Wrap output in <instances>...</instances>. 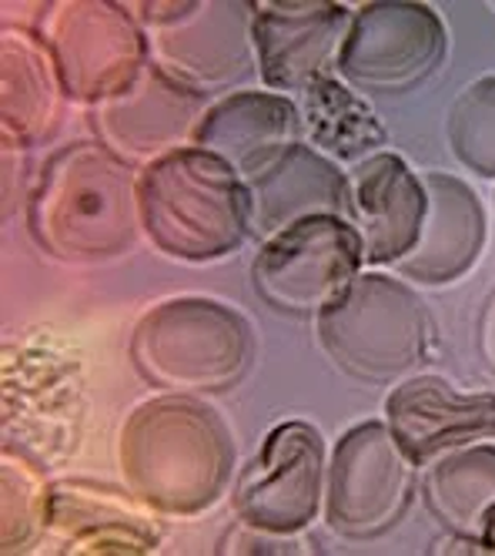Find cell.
<instances>
[{
	"label": "cell",
	"instance_id": "6da1fadb",
	"mask_svg": "<svg viewBox=\"0 0 495 556\" xmlns=\"http://www.w3.org/2000/svg\"><path fill=\"white\" fill-rule=\"evenodd\" d=\"M138 225V175L104 141H74L40 168L30 191V231L51 255L64 262L124 255Z\"/></svg>",
	"mask_w": 495,
	"mask_h": 556
},
{
	"label": "cell",
	"instance_id": "7a4b0ae2",
	"mask_svg": "<svg viewBox=\"0 0 495 556\" xmlns=\"http://www.w3.org/2000/svg\"><path fill=\"white\" fill-rule=\"evenodd\" d=\"M117 459L141 503L164 516L208 509L231 472V435L225 422L191 400H151L120 429Z\"/></svg>",
	"mask_w": 495,
	"mask_h": 556
},
{
	"label": "cell",
	"instance_id": "3957f363",
	"mask_svg": "<svg viewBox=\"0 0 495 556\" xmlns=\"http://www.w3.org/2000/svg\"><path fill=\"white\" fill-rule=\"evenodd\" d=\"M141 228L172 258L212 262L231 255L252 231V194L241 175L198 144H185L138 175Z\"/></svg>",
	"mask_w": 495,
	"mask_h": 556
},
{
	"label": "cell",
	"instance_id": "277c9868",
	"mask_svg": "<svg viewBox=\"0 0 495 556\" xmlns=\"http://www.w3.org/2000/svg\"><path fill=\"white\" fill-rule=\"evenodd\" d=\"M252 329L212 299H172L151 308L131 336L138 372L175 392L231 389L252 363Z\"/></svg>",
	"mask_w": 495,
	"mask_h": 556
},
{
	"label": "cell",
	"instance_id": "5b68a950",
	"mask_svg": "<svg viewBox=\"0 0 495 556\" xmlns=\"http://www.w3.org/2000/svg\"><path fill=\"white\" fill-rule=\"evenodd\" d=\"M318 339L332 359L361 379H392L426 363L432 323L408 286L385 275H358L352 289L325 308Z\"/></svg>",
	"mask_w": 495,
	"mask_h": 556
},
{
	"label": "cell",
	"instance_id": "8992f818",
	"mask_svg": "<svg viewBox=\"0 0 495 556\" xmlns=\"http://www.w3.org/2000/svg\"><path fill=\"white\" fill-rule=\"evenodd\" d=\"M40 37L54 58L64 94L85 104H104L128 91L151 64L148 34L128 4L64 0L51 4Z\"/></svg>",
	"mask_w": 495,
	"mask_h": 556
},
{
	"label": "cell",
	"instance_id": "52a82bcc",
	"mask_svg": "<svg viewBox=\"0 0 495 556\" xmlns=\"http://www.w3.org/2000/svg\"><path fill=\"white\" fill-rule=\"evenodd\" d=\"M361 262L365 245L348 218L308 215L284 225L262 245L252 282L271 308L318 319L352 289Z\"/></svg>",
	"mask_w": 495,
	"mask_h": 556
},
{
	"label": "cell",
	"instance_id": "ba28073f",
	"mask_svg": "<svg viewBox=\"0 0 495 556\" xmlns=\"http://www.w3.org/2000/svg\"><path fill=\"white\" fill-rule=\"evenodd\" d=\"M144 24L154 64L201 91L234 85L252 71L255 4H128Z\"/></svg>",
	"mask_w": 495,
	"mask_h": 556
},
{
	"label": "cell",
	"instance_id": "9c48e42d",
	"mask_svg": "<svg viewBox=\"0 0 495 556\" xmlns=\"http://www.w3.org/2000/svg\"><path fill=\"white\" fill-rule=\"evenodd\" d=\"M416 496V472L385 422L348 429L328 466V527L342 536H376L402 520Z\"/></svg>",
	"mask_w": 495,
	"mask_h": 556
},
{
	"label": "cell",
	"instance_id": "30bf717a",
	"mask_svg": "<svg viewBox=\"0 0 495 556\" xmlns=\"http://www.w3.org/2000/svg\"><path fill=\"white\" fill-rule=\"evenodd\" d=\"M325 443L302 419L275 426L234 486V513L248 530L292 536L305 530L321 503Z\"/></svg>",
	"mask_w": 495,
	"mask_h": 556
},
{
	"label": "cell",
	"instance_id": "8fae6325",
	"mask_svg": "<svg viewBox=\"0 0 495 556\" xmlns=\"http://www.w3.org/2000/svg\"><path fill=\"white\" fill-rule=\"evenodd\" d=\"M445 58V27L426 4H368L348 24L339 51L345 81L365 91H408Z\"/></svg>",
	"mask_w": 495,
	"mask_h": 556
},
{
	"label": "cell",
	"instance_id": "7c38bea8",
	"mask_svg": "<svg viewBox=\"0 0 495 556\" xmlns=\"http://www.w3.org/2000/svg\"><path fill=\"white\" fill-rule=\"evenodd\" d=\"M45 549L67 556H131L161 543L154 509L131 490L120 493L91 480H61L48 496Z\"/></svg>",
	"mask_w": 495,
	"mask_h": 556
},
{
	"label": "cell",
	"instance_id": "4fadbf2b",
	"mask_svg": "<svg viewBox=\"0 0 495 556\" xmlns=\"http://www.w3.org/2000/svg\"><path fill=\"white\" fill-rule=\"evenodd\" d=\"M204 94L175 81L154 61L138 74V81L98 104L94 128L101 141L120 157H154L185 148L204 117Z\"/></svg>",
	"mask_w": 495,
	"mask_h": 556
},
{
	"label": "cell",
	"instance_id": "5bb4252c",
	"mask_svg": "<svg viewBox=\"0 0 495 556\" xmlns=\"http://www.w3.org/2000/svg\"><path fill=\"white\" fill-rule=\"evenodd\" d=\"M348 24L345 4H255L252 45L262 81L275 91H305L339 61Z\"/></svg>",
	"mask_w": 495,
	"mask_h": 556
},
{
	"label": "cell",
	"instance_id": "9a60e30c",
	"mask_svg": "<svg viewBox=\"0 0 495 556\" xmlns=\"http://www.w3.org/2000/svg\"><path fill=\"white\" fill-rule=\"evenodd\" d=\"M389 432L411 466H426L432 456L469 446L495 435V395L459 392L445 379L416 376L385 400Z\"/></svg>",
	"mask_w": 495,
	"mask_h": 556
},
{
	"label": "cell",
	"instance_id": "2e32d148",
	"mask_svg": "<svg viewBox=\"0 0 495 556\" xmlns=\"http://www.w3.org/2000/svg\"><path fill=\"white\" fill-rule=\"evenodd\" d=\"M352 225L361 235L365 262L398 265L419 245L429 212V194L422 178L392 151L365 157L348 181Z\"/></svg>",
	"mask_w": 495,
	"mask_h": 556
},
{
	"label": "cell",
	"instance_id": "e0dca14e",
	"mask_svg": "<svg viewBox=\"0 0 495 556\" xmlns=\"http://www.w3.org/2000/svg\"><path fill=\"white\" fill-rule=\"evenodd\" d=\"M191 144L225 157L248 185L302 144V117L281 94L238 91L204 111Z\"/></svg>",
	"mask_w": 495,
	"mask_h": 556
},
{
	"label": "cell",
	"instance_id": "ac0fdd59",
	"mask_svg": "<svg viewBox=\"0 0 495 556\" xmlns=\"http://www.w3.org/2000/svg\"><path fill=\"white\" fill-rule=\"evenodd\" d=\"M429 212L419 235V245L411 249L398 271L416 282H452L459 278L482 252L485 242V215L479 198L469 185L452 175H426Z\"/></svg>",
	"mask_w": 495,
	"mask_h": 556
},
{
	"label": "cell",
	"instance_id": "d6986e66",
	"mask_svg": "<svg viewBox=\"0 0 495 556\" xmlns=\"http://www.w3.org/2000/svg\"><path fill=\"white\" fill-rule=\"evenodd\" d=\"M4 67H0V114H4V141L30 148L58 128L61 77L45 37L27 27H4Z\"/></svg>",
	"mask_w": 495,
	"mask_h": 556
},
{
	"label": "cell",
	"instance_id": "ffe728a7",
	"mask_svg": "<svg viewBox=\"0 0 495 556\" xmlns=\"http://www.w3.org/2000/svg\"><path fill=\"white\" fill-rule=\"evenodd\" d=\"M248 194H252V228L268 238L308 215H339L352 222L345 175L305 144L248 181Z\"/></svg>",
	"mask_w": 495,
	"mask_h": 556
},
{
	"label": "cell",
	"instance_id": "44dd1931",
	"mask_svg": "<svg viewBox=\"0 0 495 556\" xmlns=\"http://www.w3.org/2000/svg\"><path fill=\"white\" fill-rule=\"evenodd\" d=\"M305 117L308 138L335 157H371V151L385 144L379 114L335 74H321L305 88Z\"/></svg>",
	"mask_w": 495,
	"mask_h": 556
},
{
	"label": "cell",
	"instance_id": "7402d4cb",
	"mask_svg": "<svg viewBox=\"0 0 495 556\" xmlns=\"http://www.w3.org/2000/svg\"><path fill=\"white\" fill-rule=\"evenodd\" d=\"M429 503L459 536L472 540L482 513L495 503V446L448 453L429 476Z\"/></svg>",
	"mask_w": 495,
	"mask_h": 556
},
{
	"label": "cell",
	"instance_id": "603a6c76",
	"mask_svg": "<svg viewBox=\"0 0 495 556\" xmlns=\"http://www.w3.org/2000/svg\"><path fill=\"white\" fill-rule=\"evenodd\" d=\"M448 141L462 165L495 178V77L466 88L448 114Z\"/></svg>",
	"mask_w": 495,
	"mask_h": 556
},
{
	"label": "cell",
	"instance_id": "cb8c5ba5",
	"mask_svg": "<svg viewBox=\"0 0 495 556\" xmlns=\"http://www.w3.org/2000/svg\"><path fill=\"white\" fill-rule=\"evenodd\" d=\"M48 496L51 486H45L40 472L17 453L11 456V450H4V533H0V543L8 553L27 549V543L45 536Z\"/></svg>",
	"mask_w": 495,
	"mask_h": 556
},
{
	"label": "cell",
	"instance_id": "d4e9b609",
	"mask_svg": "<svg viewBox=\"0 0 495 556\" xmlns=\"http://www.w3.org/2000/svg\"><path fill=\"white\" fill-rule=\"evenodd\" d=\"M77 379V369L74 363H54L48 355H37L30 363H21L17 372H14V382L8 379V400H14L17 413L27 416V413H37V416H58L67 409H74L71 395H74V382ZM8 406V409H14Z\"/></svg>",
	"mask_w": 495,
	"mask_h": 556
},
{
	"label": "cell",
	"instance_id": "484cf974",
	"mask_svg": "<svg viewBox=\"0 0 495 556\" xmlns=\"http://www.w3.org/2000/svg\"><path fill=\"white\" fill-rule=\"evenodd\" d=\"M472 543L485 553H495V503L482 513V520H479V530L472 536Z\"/></svg>",
	"mask_w": 495,
	"mask_h": 556
}]
</instances>
